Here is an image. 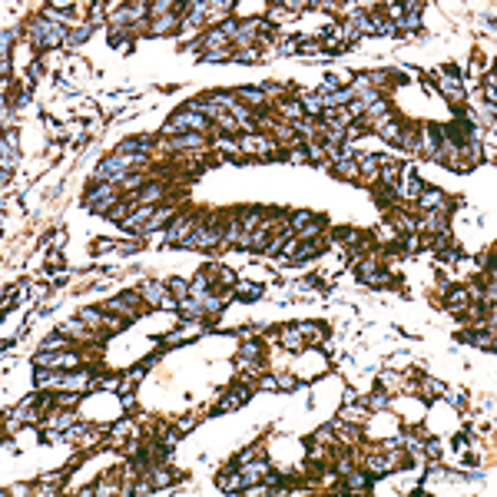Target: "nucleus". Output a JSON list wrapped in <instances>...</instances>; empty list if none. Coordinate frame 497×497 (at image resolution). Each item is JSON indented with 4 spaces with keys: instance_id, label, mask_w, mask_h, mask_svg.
<instances>
[{
    "instance_id": "nucleus-1",
    "label": "nucleus",
    "mask_w": 497,
    "mask_h": 497,
    "mask_svg": "<svg viewBox=\"0 0 497 497\" xmlns=\"http://www.w3.org/2000/svg\"><path fill=\"white\" fill-rule=\"evenodd\" d=\"M129 163H136V159H129V156H113V159H103V163H99V169H97V179H103V182H106V179H120V176H123V169H126Z\"/></svg>"
},
{
    "instance_id": "nucleus-2",
    "label": "nucleus",
    "mask_w": 497,
    "mask_h": 497,
    "mask_svg": "<svg viewBox=\"0 0 497 497\" xmlns=\"http://www.w3.org/2000/svg\"><path fill=\"white\" fill-rule=\"evenodd\" d=\"M60 37H63V30L53 27V24H47V20H40V24L33 27V40L40 43V47H53Z\"/></svg>"
},
{
    "instance_id": "nucleus-3",
    "label": "nucleus",
    "mask_w": 497,
    "mask_h": 497,
    "mask_svg": "<svg viewBox=\"0 0 497 497\" xmlns=\"http://www.w3.org/2000/svg\"><path fill=\"white\" fill-rule=\"evenodd\" d=\"M206 123H209L206 116H196V113H179V116L166 126V129H169V133H179V129H202Z\"/></svg>"
},
{
    "instance_id": "nucleus-4",
    "label": "nucleus",
    "mask_w": 497,
    "mask_h": 497,
    "mask_svg": "<svg viewBox=\"0 0 497 497\" xmlns=\"http://www.w3.org/2000/svg\"><path fill=\"white\" fill-rule=\"evenodd\" d=\"M113 199H116L113 196V186H97V189H90V196H86V206L103 212V209H110Z\"/></svg>"
},
{
    "instance_id": "nucleus-5",
    "label": "nucleus",
    "mask_w": 497,
    "mask_h": 497,
    "mask_svg": "<svg viewBox=\"0 0 497 497\" xmlns=\"http://www.w3.org/2000/svg\"><path fill=\"white\" fill-rule=\"evenodd\" d=\"M398 193H404V196H418L421 193V182H418V176H414L411 169H401V186H395Z\"/></svg>"
},
{
    "instance_id": "nucleus-6",
    "label": "nucleus",
    "mask_w": 497,
    "mask_h": 497,
    "mask_svg": "<svg viewBox=\"0 0 497 497\" xmlns=\"http://www.w3.org/2000/svg\"><path fill=\"white\" fill-rule=\"evenodd\" d=\"M143 292H146V298H152L156 305H173V298H169V295H166L159 285H152V282H149V285H146Z\"/></svg>"
},
{
    "instance_id": "nucleus-7",
    "label": "nucleus",
    "mask_w": 497,
    "mask_h": 497,
    "mask_svg": "<svg viewBox=\"0 0 497 497\" xmlns=\"http://www.w3.org/2000/svg\"><path fill=\"white\" fill-rule=\"evenodd\" d=\"M421 202H424L428 209H441V206H444V196L438 193V189H434V193H431V189H424V193H421Z\"/></svg>"
},
{
    "instance_id": "nucleus-8",
    "label": "nucleus",
    "mask_w": 497,
    "mask_h": 497,
    "mask_svg": "<svg viewBox=\"0 0 497 497\" xmlns=\"http://www.w3.org/2000/svg\"><path fill=\"white\" fill-rule=\"evenodd\" d=\"M351 97H355V90H338V93L325 97V103H328V106H338V103H348Z\"/></svg>"
},
{
    "instance_id": "nucleus-9",
    "label": "nucleus",
    "mask_w": 497,
    "mask_h": 497,
    "mask_svg": "<svg viewBox=\"0 0 497 497\" xmlns=\"http://www.w3.org/2000/svg\"><path fill=\"white\" fill-rule=\"evenodd\" d=\"M461 342H474V345H481V348H494L491 335H461Z\"/></svg>"
},
{
    "instance_id": "nucleus-10",
    "label": "nucleus",
    "mask_w": 497,
    "mask_h": 497,
    "mask_svg": "<svg viewBox=\"0 0 497 497\" xmlns=\"http://www.w3.org/2000/svg\"><path fill=\"white\" fill-rule=\"evenodd\" d=\"M149 216H152L149 209H139V212H133V216H129V219H126V225H133V229H136V225H143V222L149 219Z\"/></svg>"
},
{
    "instance_id": "nucleus-11",
    "label": "nucleus",
    "mask_w": 497,
    "mask_h": 497,
    "mask_svg": "<svg viewBox=\"0 0 497 497\" xmlns=\"http://www.w3.org/2000/svg\"><path fill=\"white\" fill-rule=\"evenodd\" d=\"M368 468H372V471H381V474H385V471H391L395 464H391L388 457H372V464H368Z\"/></svg>"
},
{
    "instance_id": "nucleus-12",
    "label": "nucleus",
    "mask_w": 497,
    "mask_h": 497,
    "mask_svg": "<svg viewBox=\"0 0 497 497\" xmlns=\"http://www.w3.org/2000/svg\"><path fill=\"white\" fill-rule=\"evenodd\" d=\"M246 395H248V391H246V388H239V391H235V395H229V398H225V401H222V408H235V404H239V401H242V398H246Z\"/></svg>"
},
{
    "instance_id": "nucleus-13",
    "label": "nucleus",
    "mask_w": 497,
    "mask_h": 497,
    "mask_svg": "<svg viewBox=\"0 0 497 497\" xmlns=\"http://www.w3.org/2000/svg\"><path fill=\"white\" fill-rule=\"evenodd\" d=\"M239 97L252 99V103H262V93H259V90H248V86H246V90H239Z\"/></svg>"
},
{
    "instance_id": "nucleus-14",
    "label": "nucleus",
    "mask_w": 497,
    "mask_h": 497,
    "mask_svg": "<svg viewBox=\"0 0 497 497\" xmlns=\"http://www.w3.org/2000/svg\"><path fill=\"white\" fill-rule=\"evenodd\" d=\"M196 143H199V136H196V133H186V136L176 139V146H196Z\"/></svg>"
},
{
    "instance_id": "nucleus-15",
    "label": "nucleus",
    "mask_w": 497,
    "mask_h": 497,
    "mask_svg": "<svg viewBox=\"0 0 497 497\" xmlns=\"http://www.w3.org/2000/svg\"><path fill=\"white\" fill-rule=\"evenodd\" d=\"M239 292H242V295H248V298H255L262 289H259V285H239Z\"/></svg>"
},
{
    "instance_id": "nucleus-16",
    "label": "nucleus",
    "mask_w": 497,
    "mask_h": 497,
    "mask_svg": "<svg viewBox=\"0 0 497 497\" xmlns=\"http://www.w3.org/2000/svg\"><path fill=\"white\" fill-rule=\"evenodd\" d=\"M338 173L342 176H355V163H338Z\"/></svg>"
},
{
    "instance_id": "nucleus-17",
    "label": "nucleus",
    "mask_w": 497,
    "mask_h": 497,
    "mask_svg": "<svg viewBox=\"0 0 497 497\" xmlns=\"http://www.w3.org/2000/svg\"><path fill=\"white\" fill-rule=\"evenodd\" d=\"M464 298H468L464 292H451V305H464Z\"/></svg>"
},
{
    "instance_id": "nucleus-18",
    "label": "nucleus",
    "mask_w": 497,
    "mask_h": 497,
    "mask_svg": "<svg viewBox=\"0 0 497 497\" xmlns=\"http://www.w3.org/2000/svg\"><path fill=\"white\" fill-rule=\"evenodd\" d=\"M156 196H159V186H149V189L143 193V199H156Z\"/></svg>"
}]
</instances>
